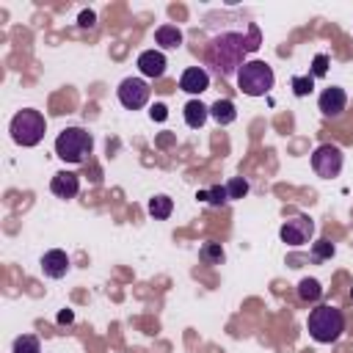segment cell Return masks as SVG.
<instances>
[{"label": "cell", "instance_id": "obj_25", "mask_svg": "<svg viewBox=\"0 0 353 353\" xmlns=\"http://www.w3.org/2000/svg\"><path fill=\"white\" fill-rule=\"evenodd\" d=\"M94 22H97V14L94 11H80V17H77V25L80 28H94Z\"/></svg>", "mask_w": 353, "mask_h": 353}, {"label": "cell", "instance_id": "obj_23", "mask_svg": "<svg viewBox=\"0 0 353 353\" xmlns=\"http://www.w3.org/2000/svg\"><path fill=\"white\" fill-rule=\"evenodd\" d=\"M226 193H229V199H243L248 193V182L243 176H232L226 182Z\"/></svg>", "mask_w": 353, "mask_h": 353}, {"label": "cell", "instance_id": "obj_1", "mask_svg": "<svg viewBox=\"0 0 353 353\" xmlns=\"http://www.w3.org/2000/svg\"><path fill=\"white\" fill-rule=\"evenodd\" d=\"M256 47H259V33H256V28H254V36H251L248 41H245L240 33H223V36H218V39L210 41V47H207V61H210V66H215V72H218L221 77H232V74H237V69L245 63L243 55L251 52V50H256Z\"/></svg>", "mask_w": 353, "mask_h": 353}, {"label": "cell", "instance_id": "obj_16", "mask_svg": "<svg viewBox=\"0 0 353 353\" xmlns=\"http://www.w3.org/2000/svg\"><path fill=\"white\" fill-rule=\"evenodd\" d=\"M207 116H210V108H207V105H201L199 99H190V102L185 105V124H188V127H193V130L204 127Z\"/></svg>", "mask_w": 353, "mask_h": 353}, {"label": "cell", "instance_id": "obj_11", "mask_svg": "<svg viewBox=\"0 0 353 353\" xmlns=\"http://www.w3.org/2000/svg\"><path fill=\"white\" fill-rule=\"evenodd\" d=\"M50 190L58 196V199H74L77 190H80V176L74 171H58L52 179H50Z\"/></svg>", "mask_w": 353, "mask_h": 353}, {"label": "cell", "instance_id": "obj_22", "mask_svg": "<svg viewBox=\"0 0 353 353\" xmlns=\"http://www.w3.org/2000/svg\"><path fill=\"white\" fill-rule=\"evenodd\" d=\"M312 85H314V77H312V74H295V77H292V91H295V97H306V94L312 91Z\"/></svg>", "mask_w": 353, "mask_h": 353}, {"label": "cell", "instance_id": "obj_5", "mask_svg": "<svg viewBox=\"0 0 353 353\" xmlns=\"http://www.w3.org/2000/svg\"><path fill=\"white\" fill-rule=\"evenodd\" d=\"M47 132V121L39 110L25 108L11 119V138L19 146H36Z\"/></svg>", "mask_w": 353, "mask_h": 353}, {"label": "cell", "instance_id": "obj_15", "mask_svg": "<svg viewBox=\"0 0 353 353\" xmlns=\"http://www.w3.org/2000/svg\"><path fill=\"white\" fill-rule=\"evenodd\" d=\"M210 116L218 121V124H232L234 119H237V108H234V102L232 99H215L212 105H210Z\"/></svg>", "mask_w": 353, "mask_h": 353}, {"label": "cell", "instance_id": "obj_26", "mask_svg": "<svg viewBox=\"0 0 353 353\" xmlns=\"http://www.w3.org/2000/svg\"><path fill=\"white\" fill-rule=\"evenodd\" d=\"M325 63H328V58H325V55H317V58H314L312 77H323V74H325Z\"/></svg>", "mask_w": 353, "mask_h": 353}, {"label": "cell", "instance_id": "obj_14", "mask_svg": "<svg viewBox=\"0 0 353 353\" xmlns=\"http://www.w3.org/2000/svg\"><path fill=\"white\" fill-rule=\"evenodd\" d=\"M154 44H160L163 50H176L182 44V30L176 25H160L154 30Z\"/></svg>", "mask_w": 353, "mask_h": 353}, {"label": "cell", "instance_id": "obj_18", "mask_svg": "<svg viewBox=\"0 0 353 353\" xmlns=\"http://www.w3.org/2000/svg\"><path fill=\"white\" fill-rule=\"evenodd\" d=\"M320 295H323V287H320L317 279H301V281H298V298H301L303 303H314Z\"/></svg>", "mask_w": 353, "mask_h": 353}, {"label": "cell", "instance_id": "obj_12", "mask_svg": "<svg viewBox=\"0 0 353 353\" xmlns=\"http://www.w3.org/2000/svg\"><path fill=\"white\" fill-rule=\"evenodd\" d=\"M66 270H69V256H66V251L52 248V251H47V254L41 256V273H44V276H50V279H63Z\"/></svg>", "mask_w": 353, "mask_h": 353}, {"label": "cell", "instance_id": "obj_9", "mask_svg": "<svg viewBox=\"0 0 353 353\" xmlns=\"http://www.w3.org/2000/svg\"><path fill=\"white\" fill-rule=\"evenodd\" d=\"M317 105H320V113H323L325 119H339L342 110L347 108V94H345V88H339V85H328V88H323Z\"/></svg>", "mask_w": 353, "mask_h": 353}, {"label": "cell", "instance_id": "obj_19", "mask_svg": "<svg viewBox=\"0 0 353 353\" xmlns=\"http://www.w3.org/2000/svg\"><path fill=\"white\" fill-rule=\"evenodd\" d=\"M196 199L210 201L212 207H221V204H226V201H229V193H226V185H212L210 190H201Z\"/></svg>", "mask_w": 353, "mask_h": 353}, {"label": "cell", "instance_id": "obj_21", "mask_svg": "<svg viewBox=\"0 0 353 353\" xmlns=\"http://www.w3.org/2000/svg\"><path fill=\"white\" fill-rule=\"evenodd\" d=\"M11 353H41V345H39V339L33 334H22V336L14 339Z\"/></svg>", "mask_w": 353, "mask_h": 353}, {"label": "cell", "instance_id": "obj_4", "mask_svg": "<svg viewBox=\"0 0 353 353\" xmlns=\"http://www.w3.org/2000/svg\"><path fill=\"white\" fill-rule=\"evenodd\" d=\"M273 80H276L273 77V69L265 61H245L237 69V85L248 97H265V94H270Z\"/></svg>", "mask_w": 353, "mask_h": 353}, {"label": "cell", "instance_id": "obj_13", "mask_svg": "<svg viewBox=\"0 0 353 353\" xmlns=\"http://www.w3.org/2000/svg\"><path fill=\"white\" fill-rule=\"evenodd\" d=\"M207 85H210V74L201 66H188L179 77V88L188 94H201V91H207Z\"/></svg>", "mask_w": 353, "mask_h": 353}, {"label": "cell", "instance_id": "obj_24", "mask_svg": "<svg viewBox=\"0 0 353 353\" xmlns=\"http://www.w3.org/2000/svg\"><path fill=\"white\" fill-rule=\"evenodd\" d=\"M331 256H334V243L317 240L314 243V259H331Z\"/></svg>", "mask_w": 353, "mask_h": 353}, {"label": "cell", "instance_id": "obj_17", "mask_svg": "<svg viewBox=\"0 0 353 353\" xmlns=\"http://www.w3.org/2000/svg\"><path fill=\"white\" fill-rule=\"evenodd\" d=\"M146 210H149V215H152V218H157V221H165V218L174 212V201H171L168 196H154V199H149Z\"/></svg>", "mask_w": 353, "mask_h": 353}, {"label": "cell", "instance_id": "obj_10", "mask_svg": "<svg viewBox=\"0 0 353 353\" xmlns=\"http://www.w3.org/2000/svg\"><path fill=\"white\" fill-rule=\"evenodd\" d=\"M165 66H168V61H165V55L160 50H143L138 55V69H141L143 77H163Z\"/></svg>", "mask_w": 353, "mask_h": 353}, {"label": "cell", "instance_id": "obj_6", "mask_svg": "<svg viewBox=\"0 0 353 353\" xmlns=\"http://www.w3.org/2000/svg\"><path fill=\"white\" fill-rule=\"evenodd\" d=\"M342 163H345V154H342V149H339L336 143H323V146H317V149L312 152V168H314V174L323 176V179L339 176Z\"/></svg>", "mask_w": 353, "mask_h": 353}, {"label": "cell", "instance_id": "obj_7", "mask_svg": "<svg viewBox=\"0 0 353 353\" xmlns=\"http://www.w3.org/2000/svg\"><path fill=\"white\" fill-rule=\"evenodd\" d=\"M312 234H314V221H312L309 215H292V218H287V221L281 223V229H279L281 243H287L290 248L306 245V243L312 240Z\"/></svg>", "mask_w": 353, "mask_h": 353}, {"label": "cell", "instance_id": "obj_3", "mask_svg": "<svg viewBox=\"0 0 353 353\" xmlns=\"http://www.w3.org/2000/svg\"><path fill=\"white\" fill-rule=\"evenodd\" d=\"M91 146H94V138L91 132H85L83 127H66L63 132H58L55 138V154L63 160V163H83L88 154H91Z\"/></svg>", "mask_w": 353, "mask_h": 353}, {"label": "cell", "instance_id": "obj_8", "mask_svg": "<svg viewBox=\"0 0 353 353\" xmlns=\"http://www.w3.org/2000/svg\"><path fill=\"white\" fill-rule=\"evenodd\" d=\"M116 94H119V102H121L127 110H141V108L149 102V85H146V80H141V77H124V80L119 83Z\"/></svg>", "mask_w": 353, "mask_h": 353}, {"label": "cell", "instance_id": "obj_20", "mask_svg": "<svg viewBox=\"0 0 353 353\" xmlns=\"http://www.w3.org/2000/svg\"><path fill=\"white\" fill-rule=\"evenodd\" d=\"M199 256H201L204 265H221V262H223V248H221V243H212V240H210V243L201 245Z\"/></svg>", "mask_w": 353, "mask_h": 353}, {"label": "cell", "instance_id": "obj_27", "mask_svg": "<svg viewBox=\"0 0 353 353\" xmlns=\"http://www.w3.org/2000/svg\"><path fill=\"white\" fill-rule=\"evenodd\" d=\"M152 119L163 121V119H165V105H154V108H152Z\"/></svg>", "mask_w": 353, "mask_h": 353}, {"label": "cell", "instance_id": "obj_2", "mask_svg": "<svg viewBox=\"0 0 353 353\" xmlns=\"http://www.w3.org/2000/svg\"><path fill=\"white\" fill-rule=\"evenodd\" d=\"M306 328H309V336L320 345H334L342 331H345V314L342 309L331 306V303H323L317 309L309 312V320H306Z\"/></svg>", "mask_w": 353, "mask_h": 353}, {"label": "cell", "instance_id": "obj_28", "mask_svg": "<svg viewBox=\"0 0 353 353\" xmlns=\"http://www.w3.org/2000/svg\"><path fill=\"white\" fill-rule=\"evenodd\" d=\"M58 323H72V312H61L58 314Z\"/></svg>", "mask_w": 353, "mask_h": 353}]
</instances>
